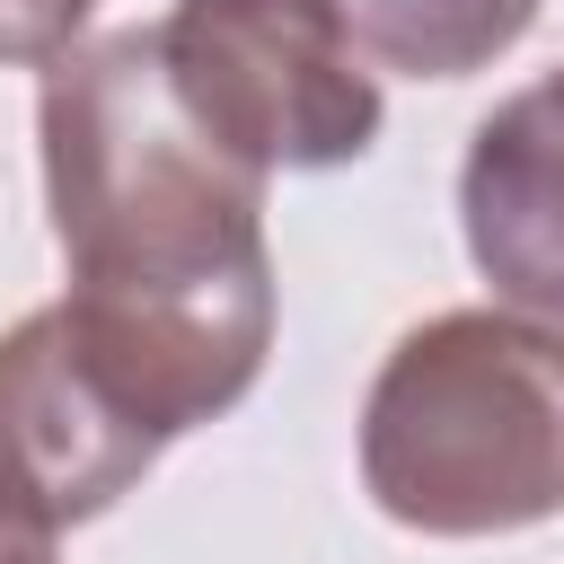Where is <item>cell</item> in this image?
<instances>
[{
  "instance_id": "cell-1",
  "label": "cell",
  "mask_w": 564,
  "mask_h": 564,
  "mask_svg": "<svg viewBox=\"0 0 564 564\" xmlns=\"http://www.w3.org/2000/svg\"><path fill=\"white\" fill-rule=\"evenodd\" d=\"M35 150L53 247L70 264L62 317L106 388L159 441L220 423L273 352V176L185 115L159 26L70 44L35 97Z\"/></svg>"
},
{
  "instance_id": "cell-2",
  "label": "cell",
  "mask_w": 564,
  "mask_h": 564,
  "mask_svg": "<svg viewBox=\"0 0 564 564\" xmlns=\"http://www.w3.org/2000/svg\"><path fill=\"white\" fill-rule=\"evenodd\" d=\"M361 494L414 538H511L564 511V326L441 308L361 397Z\"/></svg>"
},
{
  "instance_id": "cell-3",
  "label": "cell",
  "mask_w": 564,
  "mask_h": 564,
  "mask_svg": "<svg viewBox=\"0 0 564 564\" xmlns=\"http://www.w3.org/2000/svg\"><path fill=\"white\" fill-rule=\"evenodd\" d=\"M159 62L185 115L256 176L344 167L379 141V70L300 0H167Z\"/></svg>"
},
{
  "instance_id": "cell-4",
  "label": "cell",
  "mask_w": 564,
  "mask_h": 564,
  "mask_svg": "<svg viewBox=\"0 0 564 564\" xmlns=\"http://www.w3.org/2000/svg\"><path fill=\"white\" fill-rule=\"evenodd\" d=\"M159 449L167 441L106 388L62 300L26 308L0 335V502L18 520L53 538L88 529L159 467Z\"/></svg>"
},
{
  "instance_id": "cell-5",
  "label": "cell",
  "mask_w": 564,
  "mask_h": 564,
  "mask_svg": "<svg viewBox=\"0 0 564 564\" xmlns=\"http://www.w3.org/2000/svg\"><path fill=\"white\" fill-rule=\"evenodd\" d=\"M458 238L502 308L564 326V70L511 88L467 132Z\"/></svg>"
},
{
  "instance_id": "cell-6",
  "label": "cell",
  "mask_w": 564,
  "mask_h": 564,
  "mask_svg": "<svg viewBox=\"0 0 564 564\" xmlns=\"http://www.w3.org/2000/svg\"><path fill=\"white\" fill-rule=\"evenodd\" d=\"M308 18H326L370 70L397 79H476L494 70L546 0H300Z\"/></svg>"
},
{
  "instance_id": "cell-7",
  "label": "cell",
  "mask_w": 564,
  "mask_h": 564,
  "mask_svg": "<svg viewBox=\"0 0 564 564\" xmlns=\"http://www.w3.org/2000/svg\"><path fill=\"white\" fill-rule=\"evenodd\" d=\"M97 0H0V62L9 70H53L88 35Z\"/></svg>"
},
{
  "instance_id": "cell-8",
  "label": "cell",
  "mask_w": 564,
  "mask_h": 564,
  "mask_svg": "<svg viewBox=\"0 0 564 564\" xmlns=\"http://www.w3.org/2000/svg\"><path fill=\"white\" fill-rule=\"evenodd\" d=\"M0 564H62V555H53V529H35V520H18V511L0 502Z\"/></svg>"
}]
</instances>
